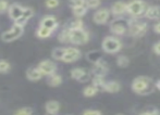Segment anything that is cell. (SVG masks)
<instances>
[{"mask_svg": "<svg viewBox=\"0 0 160 115\" xmlns=\"http://www.w3.org/2000/svg\"><path fill=\"white\" fill-rule=\"evenodd\" d=\"M128 62H130V61H128V59L127 57H124V55H121V57H119L118 60H117V63H118V65H119V66H121V67L128 66Z\"/></svg>", "mask_w": 160, "mask_h": 115, "instance_id": "35", "label": "cell"}, {"mask_svg": "<svg viewBox=\"0 0 160 115\" xmlns=\"http://www.w3.org/2000/svg\"><path fill=\"white\" fill-rule=\"evenodd\" d=\"M88 39H89V35L84 28L70 29V42H71V44L85 45L88 41Z\"/></svg>", "mask_w": 160, "mask_h": 115, "instance_id": "2", "label": "cell"}, {"mask_svg": "<svg viewBox=\"0 0 160 115\" xmlns=\"http://www.w3.org/2000/svg\"><path fill=\"white\" fill-rule=\"evenodd\" d=\"M83 115H102L101 114V112L99 111H96V110H87V111H85Z\"/></svg>", "mask_w": 160, "mask_h": 115, "instance_id": "38", "label": "cell"}, {"mask_svg": "<svg viewBox=\"0 0 160 115\" xmlns=\"http://www.w3.org/2000/svg\"><path fill=\"white\" fill-rule=\"evenodd\" d=\"M38 69L44 76H49L57 72V64L51 60H44L37 65Z\"/></svg>", "mask_w": 160, "mask_h": 115, "instance_id": "6", "label": "cell"}, {"mask_svg": "<svg viewBox=\"0 0 160 115\" xmlns=\"http://www.w3.org/2000/svg\"><path fill=\"white\" fill-rule=\"evenodd\" d=\"M119 115H121V114H119Z\"/></svg>", "mask_w": 160, "mask_h": 115, "instance_id": "44", "label": "cell"}, {"mask_svg": "<svg viewBox=\"0 0 160 115\" xmlns=\"http://www.w3.org/2000/svg\"><path fill=\"white\" fill-rule=\"evenodd\" d=\"M26 77L31 82H37V80L42 79L44 77V75L38 69V67L36 66V67H30V69H28V71H26Z\"/></svg>", "mask_w": 160, "mask_h": 115, "instance_id": "13", "label": "cell"}, {"mask_svg": "<svg viewBox=\"0 0 160 115\" xmlns=\"http://www.w3.org/2000/svg\"><path fill=\"white\" fill-rule=\"evenodd\" d=\"M85 72H86V69H80V67H75V69H73L71 71V77L73 78V79L78 80L80 79V77L85 73Z\"/></svg>", "mask_w": 160, "mask_h": 115, "instance_id": "26", "label": "cell"}, {"mask_svg": "<svg viewBox=\"0 0 160 115\" xmlns=\"http://www.w3.org/2000/svg\"><path fill=\"white\" fill-rule=\"evenodd\" d=\"M39 25L55 31L58 28V26H59V23H58L57 19L55 17H52V15H46V17H44L40 20Z\"/></svg>", "mask_w": 160, "mask_h": 115, "instance_id": "11", "label": "cell"}, {"mask_svg": "<svg viewBox=\"0 0 160 115\" xmlns=\"http://www.w3.org/2000/svg\"><path fill=\"white\" fill-rule=\"evenodd\" d=\"M10 69H11L10 63H9L7 60H2L1 59V60H0V73L6 74V73H8Z\"/></svg>", "mask_w": 160, "mask_h": 115, "instance_id": "28", "label": "cell"}, {"mask_svg": "<svg viewBox=\"0 0 160 115\" xmlns=\"http://www.w3.org/2000/svg\"><path fill=\"white\" fill-rule=\"evenodd\" d=\"M9 6L10 4H9L8 0H0V14L8 12Z\"/></svg>", "mask_w": 160, "mask_h": 115, "instance_id": "34", "label": "cell"}, {"mask_svg": "<svg viewBox=\"0 0 160 115\" xmlns=\"http://www.w3.org/2000/svg\"><path fill=\"white\" fill-rule=\"evenodd\" d=\"M141 115H152V113H150V112H145V113H142Z\"/></svg>", "mask_w": 160, "mask_h": 115, "instance_id": "41", "label": "cell"}, {"mask_svg": "<svg viewBox=\"0 0 160 115\" xmlns=\"http://www.w3.org/2000/svg\"><path fill=\"white\" fill-rule=\"evenodd\" d=\"M100 4V0H85V6L87 9H95Z\"/></svg>", "mask_w": 160, "mask_h": 115, "instance_id": "33", "label": "cell"}, {"mask_svg": "<svg viewBox=\"0 0 160 115\" xmlns=\"http://www.w3.org/2000/svg\"><path fill=\"white\" fill-rule=\"evenodd\" d=\"M128 33L130 35L135 36V37H141L147 31V25L146 23L141 21H133L128 23Z\"/></svg>", "mask_w": 160, "mask_h": 115, "instance_id": "5", "label": "cell"}, {"mask_svg": "<svg viewBox=\"0 0 160 115\" xmlns=\"http://www.w3.org/2000/svg\"><path fill=\"white\" fill-rule=\"evenodd\" d=\"M33 17H34V10H33V9L30 8V7H28V8H24L22 17H24L26 21H30Z\"/></svg>", "mask_w": 160, "mask_h": 115, "instance_id": "31", "label": "cell"}, {"mask_svg": "<svg viewBox=\"0 0 160 115\" xmlns=\"http://www.w3.org/2000/svg\"><path fill=\"white\" fill-rule=\"evenodd\" d=\"M102 49L108 53H116L121 49V42L114 37H106L102 41Z\"/></svg>", "mask_w": 160, "mask_h": 115, "instance_id": "4", "label": "cell"}, {"mask_svg": "<svg viewBox=\"0 0 160 115\" xmlns=\"http://www.w3.org/2000/svg\"><path fill=\"white\" fill-rule=\"evenodd\" d=\"M89 79H91V73H89L88 71H86V72H85V73L83 74V75L80 77L78 82H81V83H86V82H88Z\"/></svg>", "mask_w": 160, "mask_h": 115, "instance_id": "37", "label": "cell"}, {"mask_svg": "<svg viewBox=\"0 0 160 115\" xmlns=\"http://www.w3.org/2000/svg\"><path fill=\"white\" fill-rule=\"evenodd\" d=\"M58 40L62 44H68L70 42V29L67 27H64L58 35Z\"/></svg>", "mask_w": 160, "mask_h": 115, "instance_id": "21", "label": "cell"}, {"mask_svg": "<svg viewBox=\"0 0 160 115\" xmlns=\"http://www.w3.org/2000/svg\"><path fill=\"white\" fill-rule=\"evenodd\" d=\"M13 115H34V112L31 108H21V109L17 110Z\"/></svg>", "mask_w": 160, "mask_h": 115, "instance_id": "30", "label": "cell"}, {"mask_svg": "<svg viewBox=\"0 0 160 115\" xmlns=\"http://www.w3.org/2000/svg\"><path fill=\"white\" fill-rule=\"evenodd\" d=\"M97 92H98V90H97V88L95 86H93V85L87 86L83 90V94H84L85 97H94Z\"/></svg>", "mask_w": 160, "mask_h": 115, "instance_id": "27", "label": "cell"}, {"mask_svg": "<svg viewBox=\"0 0 160 115\" xmlns=\"http://www.w3.org/2000/svg\"><path fill=\"white\" fill-rule=\"evenodd\" d=\"M53 31H50V29L46 28V27H42V26H38L37 31H36V36L38 38H42V39H46V38H49L51 35H52Z\"/></svg>", "mask_w": 160, "mask_h": 115, "instance_id": "19", "label": "cell"}, {"mask_svg": "<svg viewBox=\"0 0 160 115\" xmlns=\"http://www.w3.org/2000/svg\"><path fill=\"white\" fill-rule=\"evenodd\" d=\"M46 115H52V114H49V113H46Z\"/></svg>", "mask_w": 160, "mask_h": 115, "instance_id": "43", "label": "cell"}, {"mask_svg": "<svg viewBox=\"0 0 160 115\" xmlns=\"http://www.w3.org/2000/svg\"><path fill=\"white\" fill-rule=\"evenodd\" d=\"M145 4L142 0H133L128 4V11L127 12L130 13L133 17H137V15L142 14V12L144 11Z\"/></svg>", "mask_w": 160, "mask_h": 115, "instance_id": "9", "label": "cell"}, {"mask_svg": "<svg viewBox=\"0 0 160 115\" xmlns=\"http://www.w3.org/2000/svg\"><path fill=\"white\" fill-rule=\"evenodd\" d=\"M86 58H87V60H88L89 62H92V63H94V64H95V63L101 61L102 55H101V53L99 52V51H91V52H88L86 55Z\"/></svg>", "mask_w": 160, "mask_h": 115, "instance_id": "22", "label": "cell"}, {"mask_svg": "<svg viewBox=\"0 0 160 115\" xmlns=\"http://www.w3.org/2000/svg\"><path fill=\"white\" fill-rule=\"evenodd\" d=\"M106 73H107V64L103 63L102 60L95 63V66L92 69V74L94 76H101V77H103Z\"/></svg>", "mask_w": 160, "mask_h": 115, "instance_id": "14", "label": "cell"}, {"mask_svg": "<svg viewBox=\"0 0 160 115\" xmlns=\"http://www.w3.org/2000/svg\"><path fill=\"white\" fill-rule=\"evenodd\" d=\"M105 80H103V77L101 76H94L93 79V86H95L97 88V90H103L105 88Z\"/></svg>", "mask_w": 160, "mask_h": 115, "instance_id": "25", "label": "cell"}, {"mask_svg": "<svg viewBox=\"0 0 160 115\" xmlns=\"http://www.w3.org/2000/svg\"><path fill=\"white\" fill-rule=\"evenodd\" d=\"M154 51L157 53V55H160V41L157 42V44L154 46Z\"/></svg>", "mask_w": 160, "mask_h": 115, "instance_id": "39", "label": "cell"}, {"mask_svg": "<svg viewBox=\"0 0 160 115\" xmlns=\"http://www.w3.org/2000/svg\"><path fill=\"white\" fill-rule=\"evenodd\" d=\"M121 89V86L119 83L117 82H109L105 84V88L103 90L107 92H111V93H114V92H118L119 90Z\"/></svg>", "mask_w": 160, "mask_h": 115, "instance_id": "20", "label": "cell"}, {"mask_svg": "<svg viewBox=\"0 0 160 115\" xmlns=\"http://www.w3.org/2000/svg\"><path fill=\"white\" fill-rule=\"evenodd\" d=\"M64 52H65V48H62V47H58V48L53 49L51 55H52V58L55 59V60L62 61V59H63V55H64Z\"/></svg>", "mask_w": 160, "mask_h": 115, "instance_id": "24", "label": "cell"}, {"mask_svg": "<svg viewBox=\"0 0 160 115\" xmlns=\"http://www.w3.org/2000/svg\"><path fill=\"white\" fill-rule=\"evenodd\" d=\"M157 87H158V89H160V80L157 83Z\"/></svg>", "mask_w": 160, "mask_h": 115, "instance_id": "42", "label": "cell"}, {"mask_svg": "<svg viewBox=\"0 0 160 115\" xmlns=\"http://www.w3.org/2000/svg\"><path fill=\"white\" fill-rule=\"evenodd\" d=\"M81 55H82V53H81V51L78 48H75V47H69V48H65V52L62 61L65 63L75 62V61H78L81 58Z\"/></svg>", "mask_w": 160, "mask_h": 115, "instance_id": "8", "label": "cell"}, {"mask_svg": "<svg viewBox=\"0 0 160 115\" xmlns=\"http://www.w3.org/2000/svg\"><path fill=\"white\" fill-rule=\"evenodd\" d=\"M68 28L70 29H81L83 28V21L81 19H75L68 25Z\"/></svg>", "mask_w": 160, "mask_h": 115, "instance_id": "29", "label": "cell"}, {"mask_svg": "<svg viewBox=\"0 0 160 115\" xmlns=\"http://www.w3.org/2000/svg\"><path fill=\"white\" fill-rule=\"evenodd\" d=\"M111 11L113 14L121 15L128 11V4L122 1H118V2H116V3H113V6H112V8H111Z\"/></svg>", "mask_w": 160, "mask_h": 115, "instance_id": "16", "label": "cell"}, {"mask_svg": "<svg viewBox=\"0 0 160 115\" xmlns=\"http://www.w3.org/2000/svg\"><path fill=\"white\" fill-rule=\"evenodd\" d=\"M146 17L150 20H158L160 19V8L159 7H150L146 11Z\"/></svg>", "mask_w": 160, "mask_h": 115, "instance_id": "18", "label": "cell"}, {"mask_svg": "<svg viewBox=\"0 0 160 115\" xmlns=\"http://www.w3.org/2000/svg\"><path fill=\"white\" fill-rule=\"evenodd\" d=\"M128 23L124 19H117L111 22L110 24V29L117 35H123L128 31Z\"/></svg>", "mask_w": 160, "mask_h": 115, "instance_id": "7", "label": "cell"}, {"mask_svg": "<svg viewBox=\"0 0 160 115\" xmlns=\"http://www.w3.org/2000/svg\"><path fill=\"white\" fill-rule=\"evenodd\" d=\"M23 31H24V27H21V26L13 24V26L10 29L3 31V33L1 34V39L3 40L4 42L14 41V40H17L18 38H20L23 35Z\"/></svg>", "mask_w": 160, "mask_h": 115, "instance_id": "3", "label": "cell"}, {"mask_svg": "<svg viewBox=\"0 0 160 115\" xmlns=\"http://www.w3.org/2000/svg\"><path fill=\"white\" fill-rule=\"evenodd\" d=\"M132 89L139 94L149 93L152 91V79L148 77H138L133 82Z\"/></svg>", "mask_w": 160, "mask_h": 115, "instance_id": "1", "label": "cell"}, {"mask_svg": "<svg viewBox=\"0 0 160 115\" xmlns=\"http://www.w3.org/2000/svg\"><path fill=\"white\" fill-rule=\"evenodd\" d=\"M23 11H24V7H22L21 4H19V3L10 4V6H9V9H8L9 17H10L13 22L17 21L19 17H22Z\"/></svg>", "mask_w": 160, "mask_h": 115, "instance_id": "10", "label": "cell"}, {"mask_svg": "<svg viewBox=\"0 0 160 115\" xmlns=\"http://www.w3.org/2000/svg\"><path fill=\"white\" fill-rule=\"evenodd\" d=\"M45 109H46V113L58 115L60 112V103L56 100H50L45 104Z\"/></svg>", "mask_w": 160, "mask_h": 115, "instance_id": "15", "label": "cell"}, {"mask_svg": "<svg viewBox=\"0 0 160 115\" xmlns=\"http://www.w3.org/2000/svg\"><path fill=\"white\" fill-rule=\"evenodd\" d=\"M154 29H155V31H156V33L160 34V22H159V23H157L156 25H155Z\"/></svg>", "mask_w": 160, "mask_h": 115, "instance_id": "40", "label": "cell"}, {"mask_svg": "<svg viewBox=\"0 0 160 115\" xmlns=\"http://www.w3.org/2000/svg\"><path fill=\"white\" fill-rule=\"evenodd\" d=\"M47 84L50 87H58L62 84V77L58 73H53L48 76V78H47Z\"/></svg>", "mask_w": 160, "mask_h": 115, "instance_id": "17", "label": "cell"}, {"mask_svg": "<svg viewBox=\"0 0 160 115\" xmlns=\"http://www.w3.org/2000/svg\"><path fill=\"white\" fill-rule=\"evenodd\" d=\"M70 6H71V8L85 6V0H70Z\"/></svg>", "mask_w": 160, "mask_h": 115, "instance_id": "36", "label": "cell"}, {"mask_svg": "<svg viewBox=\"0 0 160 115\" xmlns=\"http://www.w3.org/2000/svg\"><path fill=\"white\" fill-rule=\"evenodd\" d=\"M87 7L86 6H80V7H74V8H72V11H73V14L75 15L76 17H82L83 15L86 14L87 12Z\"/></svg>", "mask_w": 160, "mask_h": 115, "instance_id": "23", "label": "cell"}, {"mask_svg": "<svg viewBox=\"0 0 160 115\" xmlns=\"http://www.w3.org/2000/svg\"><path fill=\"white\" fill-rule=\"evenodd\" d=\"M60 4V0H45V6L48 9H56Z\"/></svg>", "mask_w": 160, "mask_h": 115, "instance_id": "32", "label": "cell"}, {"mask_svg": "<svg viewBox=\"0 0 160 115\" xmlns=\"http://www.w3.org/2000/svg\"><path fill=\"white\" fill-rule=\"evenodd\" d=\"M109 17V10L108 9H100L95 12L93 17V20L96 24H105Z\"/></svg>", "mask_w": 160, "mask_h": 115, "instance_id": "12", "label": "cell"}]
</instances>
